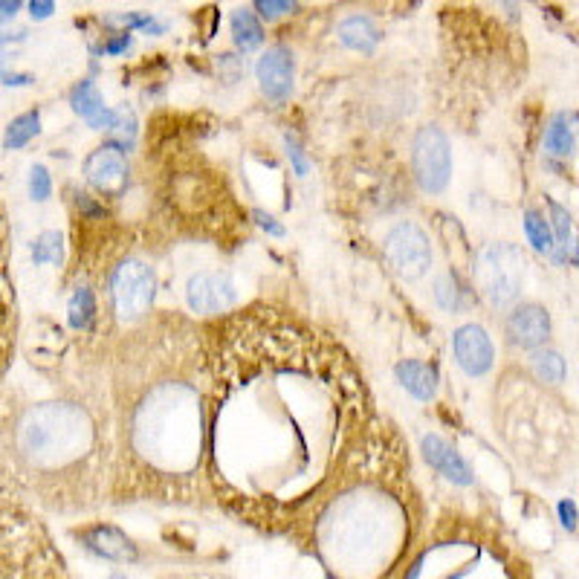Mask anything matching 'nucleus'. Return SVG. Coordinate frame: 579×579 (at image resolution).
<instances>
[{
	"instance_id": "nucleus-1",
	"label": "nucleus",
	"mask_w": 579,
	"mask_h": 579,
	"mask_svg": "<svg viewBox=\"0 0 579 579\" xmlns=\"http://www.w3.org/2000/svg\"><path fill=\"white\" fill-rule=\"evenodd\" d=\"M206 359L209 490L261 533L304 545L319 510L403 446L351 354L293 313L226 316Z\"/></svg>"
},
{
	"instance_id": "nucleus-2",
	"label": "nucleus",
	"mask_w": 579,
	"mask_h": 579,
	"mask_svg": "<svg viewBox=\"0 0 579 579\" xmlns=\"http://www.w3.org/2000/svg\"><path fill=\"white\" fill-rule=\"evenodd\" d=\"M116 481L134 498L192 501L209 487V359L186 319L160 316L125 342L116 380Z\"/></svg>"
},
{
	"instance_id": "nucleus-3",
	"label": "nucleus",
	"mask_w": 579,
	"mask_h": 579,
	"mask_svg": "<svg viewBox=\"0 0 579 579\" xmlns=\"http://www.w3.org/2000/svg\"><path fill=\"white\" fill-rule=\"evenodd\" d=\"M414 533L417 501L400 446L319 510L304 545L331 579H397L412 556Z\"/></svg>"
},
{
	"instance_id": "nucleus-4",
	"label": "nucleus",
	"mask_w": 579,
	"mask_h": 579,
	"mask_svg": "<svg viewBox=\"0 0 579 579\" xmlns=\"http://www.w3.org/2000/svg\"><path fill=\"white\" fill-rule=\"evenodd\" d=\"M496 423L513 455L542 475L551 472L559 458H571L577 443L574 417L527 374H507L501 380L496 391Z\"/></svg>"
},
{
	"instance_id": "nucleus-5",
	"label": "nucleus",
	"mask_w": 579,
	"mask_h": 579,
	"mask_svg": "<svg viewBox=\"0 0 579 579\" xmlns=\"http://www.w3.org/2000/svg\"><path fill=\"white\" fill-rule=\"evenodd\" d=\"M397 579H524V562L496 530L472 519H449L406 559Z\"/></svg>"
},
{
	"instance_id": "nucleus-6",
	"label": "nucleus",
	"mask_w": 579,
	"mask_h": 579,
	"mask_svg": "<svg viewBox=\"0 0 579 579\" xmlns=\"http://www.w3.org/2000/svg\"><path fill=\"white\" fill-rule=\"evenodd\" d=\"M21 449L41 464L84 461L99 441V429L82 406L50 403L27 412L18 429Z\"/></svg>"
},
{
	"instance_id": "nucleus-7",
	"label": "nucleus",
	"mask_w": 579,
	"mask_h": 579,
	"mask_svg": "<svg viewBox=\"0 0 579 579\" xmlns=\"http://www.w3.org/2000/svg\"><path fill=\"white\" fill-rule=\"evenodd\" d=\"M0 579H70L47 530L6 504H0Z\"/></svg>"
},
{
	"instance_id": "nucleus-8",
	"label": "nucleus",
	"mask_w": 579,
	"mask_h": 579,
	"mask_svg": "<svg viewBox=\"0 0 579 579\" xmlns=\"http://www.w3.org/2000/svg\"><path fill=\"white\" fill-rule=\"evenodd\" d=\"M475 284L478 293L493 304L507 307L519 299L524 281V255L522 249L513 244H490L478 252L475 258Z\"/></svg>"
},
{
	"instance_id": "nucleus-9",
	"label": "nucleus",
	"mask_w": 579,
	"mask_h": 579,
	"mask_svg": "<svg viewBox=\"0 0 579 579\" xmlns=\"http://www.w3.org/2000/svg\"><path fill=\"white\" fill-rule=\"evenodd\" d=\"M154 296H157V278L145 261L128 258L113 270L111 299L113 310L122 322L128 325L139 322L148 313V307L154 304Z\"/></svg>"
},
{
	"instance_id": "nucleus-10",
	"label": "nucleus",
	"mask_w": 579,
	"mask_h": 579,
	"mask_svg": "<svg viewBox=\"0 0 579 579\" xmlns=\"http://www.w3.org/2000/svg\"><path fill=\"white\" fill-rule=\"evenodd\" d=\"M412 168L420 189L429 194H441L452 177V148L441 128L426 125L417 131L412 145Z\"/></svg>"
},
{
	"instance_id": "nucleus-11",
	"label": "nucleus",
	"mask_w": 579,
	"mask_h": 579,
	"mask_svg": "<svg viewBox=\"0 0 579 579\" xmlns=\"http://www.w3.org/2000/svg\"><path fill=\"white\" fill-rule=\"evenodd\" d=\"M386 261L391 264V270L397 276L409 278H423L432 267V244H429V235L412 221L397 223L391 232L386 235Z\"/></svg>"
},
{
	"instance_id": "nucleus-12",
	"label": "nucleus",
	"mask_w": 579,
	"mask_h": 579,
	"mask_svg": "<svg viewBox=\"0 0 579 579\" xmlns=\"http://www.w3.org/2000/svg\"><path fill=\"white\" fill-rule=\"evenodd\" d=\"M238 302V290L226 273H197L186 284V304L197 316H221Z\"/></svg>"
},
{
	"instance_id": "nucleus-13",
	"label": "nucleus",
	"mask_w": 579,
	"mask_h": 579,
	"mask_svg": "<svg viewBox=\"0 0 579 579\" xmlns=\"http://www.w3.org/2000/svg\"><path fill=\"white\" fill-rule=\"evenodd\" d=\"M87 183L105 197H122L128 189V160L119 145H102L96 148L84 163Z\"/></svg>"
},
{
	"instance_id": "nucleus-14",
	"label": "nucleus",
	"mask_w": 579,
	"mask_h": 579,
	"mask_svg": "<svg viewBox=\"0 0 579 579\" xmlns=\"http://www.w3.org/2000/svg\"><path fill=\"white\" fill-rule=\"evenodd\" d=\"M15 284L9 273V229L0 212V374L6 371L15 345Z\"/></svg>"
},
{
	"instance_id": "nucleus-15",
	"label": "nucleus",
	"mask_w": 579,
	"mask_h": 579,
	"mask_svg": "<svg viewBox=\"0 0 579 579\" xmlns=\"http://www.w3.org/2000/svg\"><path fill=\"white\" fill-rule=\"evenodd\" d=\"M452 351H455V362L467 377H484L493 368V339L481 325H461L452 333Z\"/></svg>"
},
{
	"instance_id": "nucleus-16",
	"label": "nucleus",
	"mask_w": 579,
	"mask_h": 579,
	"mask_svg": "<svg viewBox=\"0 0 579 579\" xmlns=\"http://www.w3.org/2000/svg\"><path fill=\"white\" fill-rule=\"evenodd\" d=\"M551 336V316L539 304H522L507 319V339L516 348H539Z\"/></svg>"
},
{
	"instance_id": "nucleus-17",
	"label": "nucleus",
	"mask_w": 579,
	"mask_h": 579,
	"mask_svg": "<svg viewBox=\"0 0 579 579\" xmlns=\"http://www.w3.org/2000/svg\"><path fill=\"white\" fill-rule=\"evenodd\" d=\"M255 76L267 99L284 102L293 93V53L287 47H270L258 61Z\"/></svg>"
},
{
	"instance_id": "nucleus-18",
	"label": "nucleus",
	"mask_w": 579,
	"mask_h": 579,
	"mask_svg": "<svg viewBox=\"0 0 579 579\" xmlns=\"http://www.w3.org/2000/svg\"><path fill=\"white\" fill-rule=\"evenodd\" d=\"M420 449H423L426 464L435 469V472H441L446 481H452V484H458V487H469V484L475 481L469 464L461 458V452L449 441H443L441 435H435V432L426 435V438L420 441Z\"/></svg>"
},
{
	"instance_id": "nucleus-19",
	"label": "nucleus",
	"mask_w": 579,
	"mask_h": 579,
	"mask_svg": "<svg viewBox=\"0 0 579 579\" xmlns=\"http://www.w3.org/2000/svg\"><path fill=\"white\" fill-rule=\"evenodd\" d=\"M79 539L87 545V551L105 556L111 562H134L137 559V548L131 545V539L111 524H93L79 533Z\"/></svg>"
},
{
	"instance_id": "nucleus-20",
	"label": "nucleus",
	"mask_w": 579,
	"mask_h": 579,
	"mask_svg": "<svg viewBox=\"0 0 579 579\" xmlns=\"http://www.w3.org/2000/svg\"><path fill=\"white\" fill-rule=\"evenodd\" d=\"M394 374H397V380H400V386L406 388L412 397L417 400H423V403H429L435 394H438V368L435 365H429V362H420V359H403L397 368H394Z\"/></svg>"
},
{
	"instance_id": "nucleus-21",
	"label": "nucleus",
	"mask_w": 579,
	"mask_h": 579,
	"mask_svg": "<svg viewBox=\"0 0 579 579\" xmlns=\"http://www.w3.org/2000/svg\"><path fill=\"white\" fill-rule=\"evenodd\" d=\"M339 41L351 50H359V53H371L380 41V32L371 24V18L365 15H354L348 21L339 24Z\"/></svg>"
},
{
	"instance_id": "nucleus-22",
	"label": "nucleus",
	"mask_w": 579,
	"mask_h": 579,
	"mask_svg": "<svg viewBox=\"0 0 579 579\" xmlns=\"http://www.w3.org/2000/svg\"><path fill=\"white\" fill-rule=\"evenodd\" d=\"M232 38H235L238 50H244V53H252V50H258L264 44V27L255 18V12L238 9L232 15Z\"/></svg>"
},
{
	"instance_id": "nucleus-23",
	"label": "nucleus",
	"mask_w": 579,
	"mask_h": 579,
	"mask_svg": "<svg viewBox=\"0 0 579 579\" xmlns=\"http://www.w3.org/2000/svg\"><path fill=\"white\" fill-rule=\"evenodd\" d=\"M67 319H70V328L73 331H87L96 319V293L84 284L76 287V293L70 296L67 304Z\"/></svg>"
},
{
	"instance_id": "nucleus-24",
	"label": "nucleus",
	"mask_w": 579,
	"mask_h": 579,
	"mask_svg": "<svg viewBox=\"0 0 579 579\" xmlns=\"http://www.w3.org/2000/svg\"><path fill=\"white\" fill-rule=\"evenodd\" d=\"M533 368V380L545 383V386H559L565 380V359L559 357L556 351H536L530 359Z\"/></svg>"
},
{
	"instance_id": "nucleus-25",
	"label": "nucleus",
	"mask_w": 579,
	"mask_h": 579,
	"mask_svg": "<svg viewBox=\"0 0 579 579\" xmlns=\"http://www.w3.org/2000/svg\"><path fill=\"white\" fill-rule=\"evenodd\" d=\"M38 131H41V116H38V111L21 113V116H15V119L9 122L6 137H3V148H9V151L24 148L29 139L38 137Z\"/></svg>"
},
{
	"instance_id": "nucleus-26",
	"label": "nucleus",
	"mask_w": 579,
	"mask_h": 579,
	"mask_svg": "<svg viewBox=\"0 0 579 579\" xmlns=\"http://www.w3.org/2000/svg\"><path fill=\"white\" fill-rule=\"evenodd\" d=\"M73 111L82 113L87 122H93L99 113H105V99L99 93V87L93 82H82L76 90H73Z\"/></svg>"
},
{
	"instance_id": "nucleus-27",
	"label": "nucleus",
	"mask_w": 579,
	"mask_h": 579,
	"mask_svg": "<svg viewBox=\"0 0 579 579\" xmlns=\"http://www.w3.org/2000/svg\"><path fill=\"white\" fill-rule=\"evenodd\" d=\"M464 296H467V290L461 287V281L455 278V273H446V276L435 284V299H438L443 310H452V313L464 310V307H467Z\"/></svg>"
},
{
	"instance_id": "nucleus-28",
	"label": "nucleus",
	"mask_w": 579,
	"mask_h": 579,
	"mask_svg": "<svg viewBox=\"0 0 579 579\" xmlns=\"http://www.w3.org/2000/svg\"><path fill=\"white\" fill-rule=\"evenodd\" d=\"M524 232H527V241L533 244L536 252H545V255H551L553 252V232H551V223L545 221L542 215H536V212H527L524 215Z\"/></svg>"
},
{
	"instance_id": "nucleus-29",
	"label": "nucleus",
	"mask_w": 579,
	"mask_h": 579,
	"mask_svg": "<svg viewBox=\"0 0 579 579\" xmlns=\"http://www.w3.org/2000/svg\"><path fill=\"white\" fill-rule=\"evenodd\" d=\"M64 255V238L61 232H41L32 244V261L35 264H61Z\"/></svg>"
},
{
	"instance_id": "nucleus-30",
	"label": "nucleus",
	"mask_w": 579,
	"mask_h": 579,
	"mask_svg": "<svg viewBox=\"0 0 579 579\" xmlns=\"http://www.w3.org/2000/svg\"><path fill=\"white\" fill-rule=\"evenodd\" d=\"M545 148L556 154V157H568L571 148H574V134H571V125L565 116H556L545 134Z\"/></svg>"
},
{
	"instance_id": "nucleus-31",
	"label": "nucleus",
	"mask_w": 579,
	"mask_h": 579,
	"mask_svg": "<svg viewBox=\"0 0 579 579\" xmlns=\"http://www.w3.org/2000/svg\"><path fill=\"white\" fill-rule=\"evenodd\" d=\"M50 194H53L50 171L44 166H32V171H29V197L32 200H50Z\"/></svg>"
},
{
	"instance_id": "nucleus-32",
	"label": "nucleus",
	"mask_w": 579,
	"mask_h": 579,
	"mask_svg": "<svg viewBox=\"0 0 579 579\" xmlns=\"http://www.w3.org/2000/svg\"><path fill=\"white\" fill-rule=\"evenodd\" d=\"M551 212H553V226H556V238H559L562 247H568V244H571V218H568V212H565L559 203H553V200Z\"/></svg>"
},
{
	"instance_id": "nucleus-33",
	"label": "nucleus",
	"mask_w": 579,
	"mask_h": 579,
	"mask_svg": "<svg viewBox=\"0 0 579 579\" xmlns=\"http://www.w3.org/2000/svg\"><path fill=\"white\" fill-rule=\"evenodd\" d=\"M255 9H261L264 18H276V15H284V12H293V3H273V0H261L255 3Z\"/></svg>"
},
{
	"instance_id": "nucleus-34",
	"label": "nucleus",
	"mask_w": 579,
	"mask_h": 579,
	"mask_svg": "<svg viewBox=\"0 0 579 579\" xmlns=\"http://www.w3.org/2000/svg\"><path fill=\"white\" fill-rule=\"evenodd\" d=\"M53 12H56V3H50V0H32V3H29V15L38 18V21H41V18H50Z\"/></svg>"
},
{
	"instance_id": "nucleus-35",
	"label": "nucleus",
	"mask_w": 579,
	"mask_h": 579,
	"mask_svg": "<svg viewBox=\"0 0 579 579\" xmlns=\"http://www.w3.org/2000/svg\"><path fill=\"white\" fill-rule=\"evenodd\" d=\"M559 513H562V524H565L568 530L577 527V507H574V501H562V504H559Z\"/></svg>"
},
{
	"instance_id": "nucleus-36",
	"label": "nucleus",
	"mask_w": 579,
	"mask_h": 579,
	"mask_svg": "<svg viewBox=\"0 0 579 579\" xmlns=\"http://www.w3.org/2000/svg\"><path fill=\"white\" fill-rule=\"evenodd\" d=\"M287 148H290V160H293V166H296V174H307V163H304L302 148H299L290 137H287Z\"/></svg>"
},
{
	"instance_id": "nucleus-37",
	"label": "nucleus",
	"mask_w": 579,
	"mask_h": 579,
	"mask_svg": "<svg viewBox=\"0 0 579 579\" xmlns=\"http://www.w3.org/2000/svg\"><path fill=\"white\" fill-rule=\"evenodd\" d=\"M18 9H21L18 0H3V3H0V24H3V21H12Z\"/></svg>"
},
{
	"instance_id": "nucleus-38",
	"label": "nucleus",
	"mask_w": 579,
	"mask_h": 579,
	"mask_svg": "<svg viewBox=\"0 0 579 579\" xmlns=\"http://www.w3.org/2000/svg\"><path fill=\"white\" fill-rule=\"evenodd\" d=\"M128 44H131V35H128V32H122V38H113V41H108V47H105V50H108V53H122Z\"/></svg>"
},
{
	"instance_id": "nucleus-39",
	"label": "nucleus",
	"mask_w": 579,
	"mask_h": 579,
	"mask_svg": "<svg viewBox=\"0 0 579 579\" xmlns=\"http://www.w3.org/2000/svg\"><path fill=\"white\" fill-rule=\"evenodd\" d=\"M258 218H261V226H264V229H270L273 235H281V232H284L281 226H276V223H273V218H264V215H258Z\"/></svg>"
},
{
	"instance_id": "nucleus-40",
	"label": "nucleus",
	"mask_w": 579,
	"mask_h": 579,
	"mask_svg": "<svg viewBox=\"0 0 579 579\" xmlns=\"http://www.w3.org/2000/svg\"><path fill=\"white\" fill-rule=\"evenodd\" d=\"M3 73H6V61L0 58V79H3Z\"/></svg>"
},
{
	"instance_id": "nucleus-41",
	"label": "nucleus",
	"mask_w": 579,
	"mask_h": 579,
	"mask_svg": "<svg viewBox=\"0 0 579 579\" xmlns=\"http://www.w3.org/2000/svg\"><path fill=\"white\" fill-rule=\"evenodd\" d=\"M111 579H125V577H119V574H113V577H111Z\"/></svg>"
}]
</instances>
